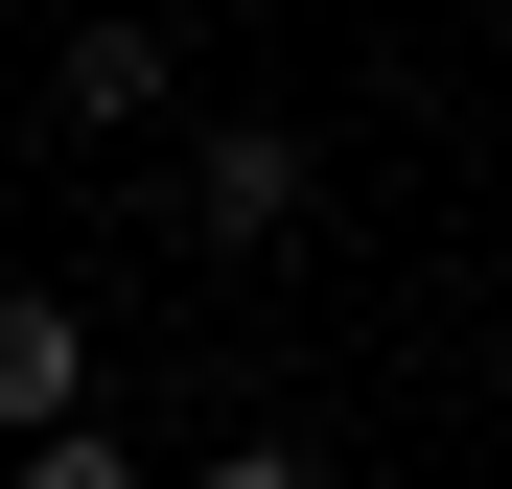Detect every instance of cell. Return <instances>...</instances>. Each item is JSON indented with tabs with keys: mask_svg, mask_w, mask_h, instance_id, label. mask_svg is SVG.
<instances>
[{
	"mask_svg": "<svg viewBox=\"0 0 512 489\" xmlns=\"http://www.w3.org/2000/svg\"><path fill=\"white\" fill-rule=\"evenodd\" d=\"M303 210H326V163H303L280 117H210V140H187V233H210V257H280Z\"/></svg>",
	"mask_w": 512,
	"mask_h": 489,
	"instance_id": "6da1fadb",
	"label": "cell"
},
{
	"mask_svg": "<svg viewBox=\"0 0 512 489\" xmlns=\"http://www.w3.org/2000/svg\"><path fill=\"white\" fill-rule=\"evenodd\" d=\"M94 396V326H70V280H0V420H70Z\"/></svg>",
	"mask_w": 512,
	"mask_h": 489,
	"instance_id": "7a4b0ae2",
	"label": "cell"
},
{
	"mask_svg": "<svg viewBox=\"0 0 512 489\" xmlns=\"http://www.w3.org/2000/svg\"><path fill=\"white\" fill-rule=\"evenodd\" d=\"M47 94H70V117H163V94H187V47H163V24H70Z\"/></svg>",
	"mask_w": 512,
	"mask_h": 489,
	"instance_id": "3957f363",
	"label": "cell"
},
{
	"mask_svg": "<svg viewBox=\"0 0 512 489\" xmlns=\"http://www.w3.org/2000/svg\"><path fill=\"white\" fill-rule=\"evenodd\" d=\"M24 489H140V443L94 420V396H70V420H24Z\"/></svg>",
	"mask_w": 512,
	"mask_h": 489,
	"instance_id": "277c9868",
	"label": "cell"
},
{
	"mask_svg": "<svg viewBox=\"0 0 512 489\" xmlns=\"http://www.w3.org/2000/svg\"><path fill=\"white\" fill-rule=\"evenodd\" d=\"M187 489H326V466H303V443H280V420H256V443H210V466H187Z\"/></svg>",
	"mask_w": 512,
	"mask_h": 489,
	"instance_id": "5b68a950",
	"label": "cell"
}]
</instances>
